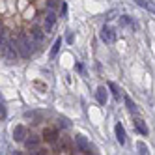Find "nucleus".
Segmentation results:
<instances>
[{
	"label": "nucleus",
	"instance_id": "f3484780",
	"mask_svg": "<svg viewBox=\"0 0 155 155\" xmlns=\"http://www.w3.org/2000/svg\"><path fill=\"white\" fill-rule=\"evenodd\" d=\"M124 101H125V107H127L129 112H137V105L133 103V99L129 95H124Z\"/></svg>",
	"mask_w": 155,
	"mask_h": 155
},
{
	"label": "nucleus",
	"instance_id": "5701e85b",
	"mask_svg": "<svg viewBox=\"0 0 155 155\" xmlns=\"http://www.w3.org/2000/svg\"><path fill=\"white\" fill-rule=\"evenodd\" d=\"M68 43H73V34H71V32L68 34Z\"/></svg>",
	"mask_w": 155,
	"mask_h": 155
},
{
	"label": "nucleus",
	"instance_id": "20e7f679",
	"mask_svg": "<svg viewBox=\"0 0 155 155\" xmlns=\"http://www.w3.org/2000/svg\"><path fill=\"white\" fill-rule=\"evenodd\" d=\"M4 56H6L8 64H13V62L17 60L19 52H17V45H15V43H8V49H6V52H4Z\"/></svg>",
	"mask_w": 155,
	"mask_h": 155
},
{
	"label": "nucleus",
	"instance_id": "0eeeda50",
	"mask_svg": "<svg viewBox=\"0 0 155 155\" xmlns=\"http://www.w3.org/2000/svg\"><path fill=\"white\" fill-rule=\"evenodd\" d=\"M114 133H116V140L121 144V146H124V144H125V129H124V125H121V124H116Z\"/></svg>",
	"mask_w": 155,
	"mask_h": 155
},
{
	"label": "nucleus",
	"instance_id": "dca6fc26",
	"mask_svg": "<svg viewBox=\"0 0 155 155\" xmlns=\"http://www.w3.org/2000/svg\"><path fill=\"white\" fill-rule=\"evenodd\" d=\"M62 38H58L56 41H54V45H52V49H51V58H54V56H56V54H58V51H60V47H62Z\"/></svg>",
	"mask_w": 155,
	"mask_h": 155
},
{
	"label": "nucleus",
	"instance_id": "423d86ee",
	"mask_svg": "<svg viewBox=\"0 0 155 155\" xmlns=\"http://www.w3.org/2000/svg\"><path fill=\"white\" fill-rule=\"evenodd\" d=\"M26 138V129H25V125H15V129H13V140L15 142H23Z\"/></svg>",
	"mask_w": 155,
	"mask_h": 155
},
{
	"label": "nucleus",
	"instance_id": "6e6552de",
	"mask_svg": "<svg viewBox=\"0 0 155 155\" xmlns=\"http://www.w3.org/2000/svg\"><path fill=\"white\" fill-rule=\"evenodd\" d=\"M133 125H135V129L140 133V135H148V125L146 121L140 120V118H135V121H133Z\"/></svg>",
	"mask_w": 155,
	"mask_h": 155
},
{
	"label": "nucleus",
	"instance_id": "2eb2a0df",
	"mask_svg": "<svg viewBox=\"0 0 155 155\" xmlns=\"http://www.w3.org/2000/svg\"><path fill=\"white\" fill-rule=\"evenodd\" d=\"M107 86H108V90L112 92V95H114V97L118 99V101H120V97H121V90H120V88H118V86H116L114 82H108Z\"/></svg>",
	"mask_w": 155,
	"mask_h": 155
},
{
	"label": "nucleus",
	"instance_id": "39448f33",
	"mask_svg": "<svg viewBox=\"0 0 155 155\" xmlns=\"http://www.w3.org/2000/svg\"><path fill=\"white\" fill-rule=\"evenodd\" d=\"M23 142H25V148L32 151V150H38V148H39V142H41V140H39V137H36V135H30V137L25 138Z\"/></svg>",
	"mask_w": 155,
	"mask_h": 155
},
{
	"label": "nucleus",
	"instance_id": "9b49d317",
	"mask_svg": "<svg viewBox=\"0 0 155 155\" xmlns=\"http://www.w3.org/2000/svg\"><path fill=\"white\" fill-rule=\"evenodd\" d=\"M43 137H45L47 142H56V138H58V131H56V129H45Z\"/></svg>",
	"mask_w": 155,
	"mask_h": 155
},
{
	"label": "nucleus",
	"instance_id": "9d476101",
	"mask_svg": "<svg viewBox=\"0 0 155 155\" xmlns=\"http://www.w3.org/2000/svg\"><path fill=\"white\" fill-rule=\"evenodd\" d=\"M30 36H32V41H34L36 45H41V43H43V32L39 28H34L30 32Z\"/></svg>",
	"mask_w": 155,
	"mask_h": 155
},
{
	"label": "nucleus",
	"instance_id": "6ab92c4d",
	"mask_svg": "<svg viewBox=\"0 0 155 155\" xmlns=\"http://www.w3.org/2000/svg\"><path fill=\"white\" fill-rule=\"evenodd\" d=\"M58 121H60V125H62V127H65V129H68V127H71L69 120L65 118V116H60V118H58Z\"/></svg>",
	"mask_w": 155,
	"mask_h": 155
},
{
	"label": "nucleus",
	"instance_id": "1a4fd4ad",
	"mask_svg": "<svg viewBox=\"0 0 155 155\" xmlns=\"http://www.w3.org/2000/svg\"><path fill=\"white\" fill-rule=\"evenodd\" d=\"M95 97H97V103H99V105H105V103H107L108 94H107V90H105V86H99V88H97Z\"/></svg>",
	"mask_w": 155,
	"mask_h": 155
},
{
	"label": "nucleus",
	"instance_id": "f03ea898",
	"mask_svg": "<svg viewBox=\"0 0 155 155\" xmlns=\"http://www.w3.org/2000/svg\"><path fill=\"white\" fill-rule=\"evenodd\" d=\"M75 146H77V151L90 153V142H88L86 137H82V135H75Z\"/></svg>",
	"mask_w": 155,
	"mask_h": 155
},
{
	"label": "nucleus",
	"instance_id": "f257e3e1",
	"mask_svg": "<svg viewBox=\"0 0 155 155\" xmlns=\"http://www.w3.org/2000/svg\"><path fill=\"white\" fill-rule=\"evenodd\" d=\"M17 51L23 58H30L32 56V47H34V41H32V38H26L25 34H21L17 38Z\"/></svg>",
	"mask_w": 155,
	"mask_h": 155
},
{
	"label": "nucleus",
	"instance_id": "ddd939ff",
	"mask_svg": "<svg viewBox=\"0 0 155 155\" xmlns=\"http://www.w3.org/2000/svg\"><path fill=\"white\" fill-rule=\"evenodd\" d=\"M120 25H121V26H131V28H137V26H138L137 23H133V21H131L129 15H121V17H120Z\"/></svg>",
	"mask_w": 155,
	"mask_h": 155
},
{
	"label": "nucleus",
	"instance_id": "7ed1b4c3",
	"mask_svg": "<svg viewBox=\"0 0 155 155\" xmlns=\"http://www.w3.org/2000/svg\"><path fill=\"white\" fill-rule=\"evenodd\" d=\"M99 38H101V41H105V43H114L116 41V32L110 26H103L101 32H99Z\"/></svg>",
	"mask_w": 155,
	"mask_h": 155
},
{
	"label": "nucleus",
	"instance_id": "4be33fe9",
	"mask_svg": "<svg viewBox=\"0 0 155 155\" xmlns=\"http://www.w3.org/2000/svg\"><path fill=\"white\" fill-rule=\"evenodd\" d=\"M68 15V4H62V17Z\"/></svg>",
	"mask_w": 155,
	"mask_h": 155
},
{
	"label": "nucleus",
	"instance_id": "aec40b11",
	"mask_svg": "<svg viewBox=\"0 0 155 155\" xmlns=\"http://www.w3.org/2000/svg\"><path fill=\"white\" fill-rule=\"evenodd\" d=\"M144 9H150L151 13H155V2H146V8Z\"/></svg>",
	"mask_w": 155,
	"mask_h": 155
},
{
	"label": "nucleus",
	"instance_id": "f8f14e48",
	"mask_svg": "<svg viewBox=\"0 0 155 155\" xmlns=\"http://www.w3.org/2000/svg\"><path fill=\"white\" fill-rule=\"evenodd\" d=\"M54 23H56V15H54L52 12L47 13V23H45V32H51V28L54 26Z\"/></svg>",
	"mask_w": 155,
	"mask_h": 155
},
{
	"label": "nucleus",
	"instance_id": "4468645a",
	"mask_svg": "<svg viewBox=\"0 0 155 155\" xmlns=\"http://www.w3.org/2000/svg\"><path fill=\"white\" fill-rule=\"evenodd\" d=\"M8 36L4 34V32H0V54H4L6 52V49H8Z\"/></svg>",
	"mask_w": 155,
	"mask_h": 155
},
{
	"label": "nucleus",
	"instance_id": "a211bd4d",
	"mask_svg": "<svg viewBox=\"0 0 155 155\" xmlns=\"http://www.w3.org/2000/svg\"><path fill=\"white\" fill-rule=\"evenodd\" d=\"M137 148H138V153H142V155L150 153V148H148V146H146V144H144L142 140H138V142H137Z\"/></svg>",
	"mask_w": 155,
	"mask_h": 155
},
{
	"label": "nucleus",
	"instance_id": "412c9836",
	"mask_svg": "<svg viewBox=\"0 0 155 155\" xmlns=\"http://www.w3.org/2000/svg\"><path fill=\"white\" fill-rule=\"evenodd\" d=\"M135 2H137V6H140V8H146V2H148V0H135Z\"/></svg>",
	"mask_w": 155,
	"mask_h": 155
}]
</instances>
